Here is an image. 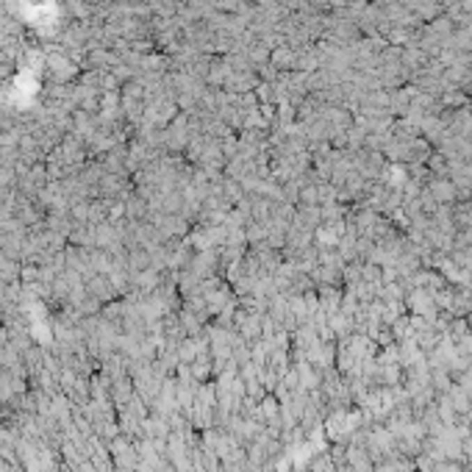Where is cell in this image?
Instances as JSON below:
<instances>
[{
	"mask_svg": "<svg viewBox=\"0 0 472 472\" xmlns=\"http://www.w3.org/2000/svg\"><path fill=\"white\" fill-rule=\"evenodd\" d=\"M428 192H431V198H434L439 206H453V203H456V184H453V181H448V178H436V181H431Z\"/></svg>",
	"mask_w": 472,
	"mask_h": 472,
	"instance_id": "1",
	"label": "cell"
},
{
	"mask_svg": "<svg viewBox=\"0 0 472 472\" xmlns=\"http://www.w3.org/2000/svg\"><path fill=\"white\" fill-rule=\"evenodd\" d=\"M378 472H414V464H409L403 459H384Z\"/></svg>",
	"mask_w": 472,
	"mask_h": 472,
	"instance_id": "2",
	"label": "cell"
}]
</instances>
